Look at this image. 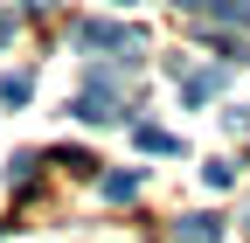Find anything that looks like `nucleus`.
Returning a JSON list of instances; mask_svg holds the SVG:
<instances>
[{"mask_svg": "<svg viewBox=\"0 0 250 243\" xmlns=\"http://www.w3.org/2000/svg\"><path fill=\"white\" fill-rule=\"evenodd\" d=\"M104 195H111V202H132V195H139V174H132V167H125V174H104Z\"/></svg>", "mask_w": 250, "mask_h": 243, "instance_id": "obj_7", "label": "nucleus"}, {"mask_svg": "<svg viewBox=\"0 0 250 243\" xmlns=\"http://www.w3.org/2000/svg\"><path fill=\"white\" fill-rule=\"evenodd\" d=\"M174 243H223V223H215V216H181L174 223Z\"/></svg>", "mask_w": 250, "mask_h": 243, "instance_id": "obj_4", "label": "nucleus"}, {"mask_svg": "<svg viewBox=\"0 0 250 243\" xmlns=\"http://www.w3.org/2000/svg\"><path fill=\"white\" fill-rule=\"evenodd\" d=\"M70 42L77 49H111V56H125V63H139V49H146V35L125 28V21H77Z\"/></svg>", "mask_w": 250, "mask_h": 243, "instance_id": "obj_1", "label": "nucleus"}, {"mask_svg": "<svg viewBox=\"0 0 250 243\" xmlns=\"http://www.w3.org/2000/svg\"><path fill=\"white\" fill-rule=\"evenodd\" d=\"M7 35H14V14H7V7H0V42H7Z\"/></svg>", "mask_w": 250, "mask_h": 243, "instance_id": "obj_10", "label": "nucleus"}, {"mask_svg": "<svg viewBox=\"0 0 250 243\" xmlns=\"http://www.w3.org/2000/svg\"><path fill=\"white\" fill-rule=\"evenodd\" d=\"M35 167H42L35 153H14V167H7V181H14V188H28V181H35Z\"/></svg>", "mask_w": 250, "mask_h": 243, "instance_id": "obj_9", "label": "nucleus"}, {"mask_svg": "<svg viewBox=\"0 0 250 243\" xmlns=\"http://www.w3.org/2000/svg\"><path fill=\"white\" fill-rule=\"evenodd\" d=\"M28 90H35V77H28V70H7V77H0V104H28Z\"/></svg>", "mask_w": 250, "mask_h": 243, "instance_id": "obj_5", "label": "nucleus"}, {"mask_svg": "<svg viewBox=\"0 0 250 243\" xmlns=\"http://www.w3.org/2000/svg\"><path fill=\"white\" fill-rule=\"evenodd\" d=\"M202 14H208V21H236V28H250V0H208Z\"/></svg>", "mask_w": 250, "mask_h": 243, "instance_id": "obj_6", "label": "nucleus"}, {"mask_svg": "<svg viewBox=\"0 0 250 243\" xmlns=\"http://www.w3.org/2000/svg\"><path fill=\"white\" fill-rule=\"evenodd\" d=\"M174 7H188V14H202V7H208V0H174Z\"/></svg>", "mask_w": 250, "mask_h": 243, "instance_id": "obj_11", "label": "nucleus"}, {"mask_svg": "<svg viewBox=\"0 0 250 243\" xmlns=\"http://www.w3.org/2000/svg\"><path fill=\"white\" fill-rule=\"evenodd\" d=\"M139 146H146V153H181V139L160 132V125H139Z\"/></svg>", "mask_w": 250, "mask_h": 243, "instance_id": "obj_8", "label": "nucleus"}, {"mask_svg": "<svg viewBox=\"0 0 250 243\" xmlns=\"http://www.w3.org/2000/svg\"><path fill=\"white\" fill-rule=\"evenodd\" d=\"M243 229H250V216H243Z\"/></svg>", "mask_w": 250, "mask_h": 243, "instance_id": "obj_13", "label": "nucleus"}, {"mask_svg": "<svg viewBox=\"0 0 250 243\" xmlns=\"http://www.w3.org/2000/svg\"><path fill=\"white\" fill-rule=\"evenodd\" d=\"M223 77H229V70H188V77H181V104H208L215 90H223Z\"/></svg>", "mask_w": 250, "mask_h": 243, "instance_id": "obj_3", "label": "nucleus"}, {"mask_svg": "<svg viewBox=\"0 0 250 243\" xmlns=\"http://www.w3.org/2000/svg\"><path fill=\"white\" fill-rule=\"evenodd\" d=\"M70 111L83 118V125H118V118H125V104L111 98V77H90L77 98H70Z\"/></svg>", "mask_w": 250, "mask_h": 243, "instance_id": "obj_2", "label": "nucleus"}, {"mask_svg": "<svg viewBox=\"0 0 250 243\" xmlns=\"http://www.w3.org/2000/svg\"><path fill=\"white\" fill-rule=\"evenodd\" d=\"M118 7H132V0H118Z\"/></svg>", "mask_w": 250, "mask_h": 243, "instance_id": "obj_12", "label": "nucleus"}]
</instances>
